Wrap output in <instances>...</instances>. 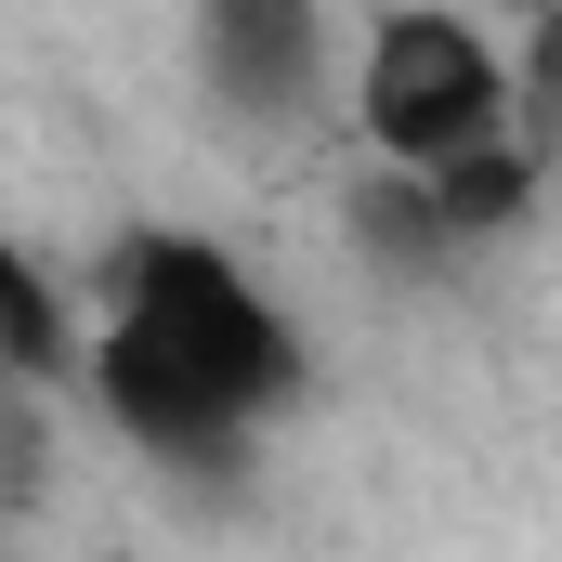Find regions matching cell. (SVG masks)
<instances>
[{"instance_id": "cell-4", "label": "cell", "mask_w": 562, "mask_h": 562, "mask_svg": "<svg viewBox=\"0 0 562 562\" xmlns=\"http://www.w3.org/2000/svg\"><path fill=\"white\" fill-rule=\"evenodd\" d=\"M353 249H367V262H393V276H445L471 236H458V210H445V183H431V170H393V183H367V196H353Z\"/></svg>"}, {"instance_id": "cell-1", "label": "cell", "mask_w": 562, "mask_h": 562, "mask_svg": "<svg viewBox=\"0 0 562 562\" xmlns=\"http://www.w3.org/2000/svg\"><path fill=\"white\" fill-rule=\"evenodd\" d=\"M301 393V327L276 288L210 236H119L105 262V314H92V406L119 445L170 458V471H236L249 431Z\"/></svg>"}, {"instance_id": "cell-3", "label": "cell", "mask_w": 562, "mask_h": 562, "mask_svg": "<svg viewBox=\"0 0 562 562\" xmlns=\"http://www.w3.org/2000/svg\"><path fill=\"white\" fill-rule=\"evenodd\" d=\"M196 66L236 119H301L327 92V0H196Z\"/></svg>"}, {"instance_id": "cell-2", "label": "cell", "mask_w": 562, "mask_h": 562, "mask_svg": "<svg viewBox=\"0 0 562 562\" xmlns=\"http://www.w3.org/2000/svg\"><path fill=\"white\" fill-rule=\"evenodd\" d=\"M353 119L393 170H458V157L510 144V66L484 53V26L406 0V13H380V40L353 66Z\"/></svg>"}, {"instance_id": "cell-5", "label": "cell", "mask_w": 562, "mask_h": 562, "mask_svg": "<svg viewBox=\"0 0 562 562\" xmlns=\"http://www.w3.org/2000/svg\"><path fill=\"white\" fill-rule=\"evenodd\" d=\"M524 144L562 157V13H537V40H524Z\"/></svg>"}]
</instances>
